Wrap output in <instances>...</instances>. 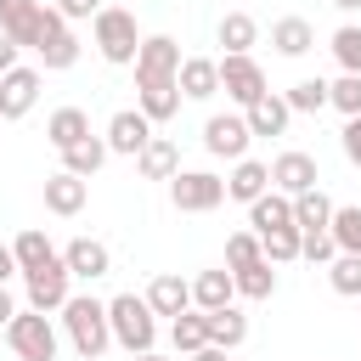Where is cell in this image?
<instances>
[{"mask_svg":"<svg viewBox=\"0 0 361 361\" xmlns=\"http://www.w3.org/2000/svg\"><path fill=\"white\" fill-rule=\"evenodd\" d=\"M45 135H51V147H56V152L79 147V141L90 135V118H85V107H56V113H51V124H45Z\"/></svg>","mask_w":361,"mask_h":361,"instance_id":"cb8c5ba5","label":"cell"},{"mask_svg":"<svg viewBox=\"0 0 361 361\" xmlns=\"http://www.w3.org/2000/svg\"><path fill=\"white\" fill-rule=\"evenodd\" d=\"M135 164H141V175H147V180H175V175H180V147H175L169 135H152V141L141 147V158H135Z\"/></svg>","mask_w":361,"mask_h":361,"instance_id":"e0dca14e","label":"cell"},{"mask_svg":"<svg viewBox=\"0 0 361 361\" xmlns=\"http://www.w3.org/2000/svg\"><path fill=\"white\" fill-rule=\"evenodd\" d=\"M220 90L248 113V107L265 96V73H259V62H254V56H220Z\"/></svg>","mask_w":361,"mask_h":361,"instance_id":"30bf717a","label":"cell"},{"mask_svg":"<svg viewBox=\"0 0 361 361\" xmlns=\"http://www.w3.org/2000/svg\"><path fill=\"white\" fill-rule=\"evenodd\" d=\"M6 344L17 350V361H56V327L39 310H17L6 327Z\"/></svg>","mask_w":361,"mask_h":361,"instance_id":"5b68a950","label":"cell"},{"mask_svg":"<svg viewBox=\"0 0 361 361\" xmlns=\"http://www.w3.org/2000/svg\"><path fill=\"white\" fill-rule=\"evenodd\" d=\"M96 51H102L107 62H135V51H141L135 11H124V6H102V11H96Z\"/></svg>","mask_w":361,"mask_h":361,"instance_id":"3957f363","label":"cell"},{"mask_svg":"<svg viewBox=\"0 0 361 361\" xmlns=\"http://www.w3.org/2000/svg\"><path fill=\"white\" fill-rule=\"evenodd\" d=\"M293 226H299V231H327V226H333V203H327L322 186L293 197Z\"/></svg>","mask_w":361,"mask_h":361,"instance_id":"f546056e","label":"cell"},{"mask_svg":"<svg viewBox=\"0 0 361 361\" xmlns=\"http://www.w3.org/2000/svg\"><path fill=\"white\" fill-rule=\"evenodd\" d=\"M327 282H333V293L355 299V293H361V254H338L333 271H327Z\"/></svg>","mask_w":361,"mask_h":361,"instance_id":"8d00e7d4","label":"cell"},{"mask_svg":"<svg viewBox=\"0 0 361 361\" xmlns=\"http://www.w3.org/2000/svg\"><path fill=\"white\" fill-rule=\"evenodd\" d=\"M169 197H175V209H186V214H209V209L226 203V180L209 175V169H180V175L169 180Z\"/></svg>","mask_w":361,"mask_h":361,"instance_id":"ba28073f","label":"cell"},{"mask_svg":"<svg viewBox=\"0 0 361 361\" xmlns=\"http://www.w3.org/2000/svg\"><path fill=\"white\" fill-rule=\"evenodd\" d=\"M231 282H237L243 299H271V293H276V271H271V259H259V265H248V271H231Z\"/></svg>","mask_w":361,"mask_h":361,"instance_id":"d6a6232c","label":"cell"},{"mask_svg":"<svg viewBox=\"0 0 361 361\" xmlns=\"http://www.w3.org/2000/svg\"><path fill=\"white\" fill-rule=\"evenodd\" d=\"M102 164H107V141H102V135H85L79 147H68V152H62V169H68V175H79V180H90Z\"/></svg>","mask_w":361,"mask_h":361,"instance_id":"f1b7e54d","label":"cell"},{"mask_svg":"<svg viewBox=\"0 0 361 361\" xmlns=\"http://www.w3.org/2000/svg\"><path fill=\"white\" fill-rule=\"evenodd\" d=\"M169 338H175L180 355L209 350V310H186V316H175V322H169Z\"/></svg>","mask_w":361,"mask_h":361,"instance_id":"484cf974","label":"cell"},{"mask_svg":"<svg viewBox=\"0 0 361 361\" xmlns=\"http://www.w3.org/2000/svg\"><path fill=\"white\" fill-rule=\"evenodd\" d=\"M62 327H68V344L85 355V361H102V350L113 344V322H107V305L90 299V293H73L62 305Z\"/></svg>","mask_w":361,"mask_h":361,"instance_id":"6da1fadb","label":"cell"},{"mask_svg":"<svg viewBox=\"0 0 361 361\" xmlns=\"http://www.w3.org/2000/svg\"><path fill=\"white\" fill-rule=\"evenodd\" d=\"M214 90H220V62H209V56H186V62H180V96L209 102Z\"/></svg>","mask_w":361,"mask_h":361,"instance_id":"ffe728a7","label":"cell"},{"mask_svg":"<svg viewBox=\"0 0 361 361\" xmlns=\"http://www.w3.org/2000/svg\"><path fill=\"white\" fill-rule=\"evenodd\" d=\"M327 107H338L344 118H361V73H338L327 85Z\"/></svg>","mask_w":361,"mask_h":361,"instance_id":"836d02e7","label":"cell"},{"mask_svg":"<svg viewBox=\"0 0 361 361\" xmlns=\"http://www.w3.org/2000/svg\"><path fill=\"white\" fill-rule=\"evenodd\" d=\"M271 45H276L282 56H305V51L316 45V28H310L305 17H282V23H271Z\"/></svg>","mask_w":361,"mask_h":361,"instance_id":"83f0119b","label":"cell"},{"mask_svg":"<svg viewBox=\"0 0 361 361\" xmlns=\"http://www.w3.org/2000/svg\"><path fill=\"white\" fill-rule=\"evenodd\" d=\"M152 141V118L141 107H124L107 118V152H124V158H141V147Z\"/></svg>","mask_w":361,"mask_h":361,"instance_id":"8fae6325","label":"cell"},{"mask_svg":"<svg viewBox=\"0 0 361 361\" xmlns=\"http://www.w3.org/2000/svg\"><path fill=\"white\" fill-rule=\"evenodd\" d=\"M265 186H271V164L243 158V164L231 169V180H226V197H237V203H259V197H265Z\"/></svg>","mask_w":361,"mask_h":361,"instance_id":"7402d4cb","label":"cell"},{"mask_svg":"<svg viewBox=\"0 0 361 361\" xmlns=\"http://www.w3.org/2000/svg\"><path fill=\"white\" fill-rule=\"evenodd\" d=\"M333 6H338V11H361V0H333Z\"/></svg>","mask_w":361,"mask_h":361,"instance_id":"7dc6e473","label":"cell"},{"mask_svg":"<svg viewBox=\"0 0 361 361\" xmlns=\"http://www.w3.org/2000/svg\"><path fill=\"white\" fill-rule=\"evenodd\" d=\"M39 102V73L34 68H11V73H0V118H23L28 107Z\"/></svg>","mask_w":361,"mask_h":361,"instance_id":"4fadbf2b","label":"cell"},{"mask_svg":"<svg viewBox=\"0 0 361 361\" xmlns=\"http://www.w3.org/2000/svg\"><path fill=\"white\" fill-rule=\"evenodd\" d=\"M333 56H338L344 73H361V28H355V23H344V28L333 34Z\"/></svg>","mask_w":361,"mask_h":361,"instance_id":"f35d334b","label":"cell"},{"mask_svg":"<svg viewBox=\"0 0 361 361\" xmlns=\"http://www.w3.org/2000/svg\"><path fill=\"white\" fill-rule=\"evenodd\" d=\"M11 254H17V265H23V271H39L45 259H56L51 237H45V231H34V226H28V231H23L17 243H11Z\"/></svg>","mask_w":361,"mask_h":361,"instance_id":"1f68e13d","label":"cell"},{"mask_svg":"<svg viewBox=\"0 0 361 361\" xmlns=\"http://www.w3.org/2000/svg\"><path fill=\"white\" fill-rule=\"evenodd\" d=\"M248 226H254V237H265V231H288V226H293V197L265 192L259 203H248Z\"/></svg>","mask_w":361,"mask_h":361,"instance_id":"d6986e66","label":"cell"},{"mask_svg":"<svg viewBox=\"0 0 361 361\" xmlns=\"http://www.w3.org/2000/svg\"><path fill=\"white\" fill-rule=\"evenodd\" d=\"M11 316H17V305H11V293L0 288V327H11Z\"/></svg>","mask_w":361,"mask_h":361,"instance_id":"f6af8a7d","label":"cell"},{"mask_svg":"<svg viewBox=\"0 0 361 361\" xmlns=\"http://www.w3.org/2000/svg\"><path fill=\"white\" fill-rule=\"evenodd\" d=\"M254 39H259V23H254L248 11H226V17H220V45H226V56H248Z\"/></svg>","mask_w":361,"mask_h":361,"instance_id":"4316f807","label":"cell"},{"mask_svg":"<svg viewBox=\"0 0 361 361\" xmlns=\"http://www.w3.org/2000/svg\"><path fill=\"white\" fill-rule=\"evenodd\" d=\"M299 259H310V265H322V259H338V243H333V231H305V254Z\"/></svg>","mask_w":361,"mask_h":361,"instance_id":"ab89813d","label":"cell"},{"mask_svg":"<svg viewBox=\"0 0 361 361\" xmlns=\"http://www.w3.org/2000/svg\"><path fill=\"white\" fill-rule=\"evenodd\" d=\"M56 11H62L68 23H79V17H96V11H102V0H56Z\"/></svg>","mask_w":361,"mask_h":361,"instance_id":"60d3db41","label":"cell"},{"mask_svg":"<svg viewBox=\"0 0 361 361\" xmlns=\"http://www.w3.org/2000/svg\"><path fill=\"white\" fill-rule=\"evenodd\" d=\"M231 293H237L231 271H197V282H192V310H226Z\"/></svg>","mask_w":361,"mask_h":361,"instance_id":"603a6c76","label":"cell"},{"mask_svg":"<svg viewBox=\"0 0 361 361\" xmlns=\"http://www.w3.org/2000/svg\"><path fill=\"white\" fill-rule=\"evenodd\" d=\"M192 361H226V350H214V344H209V350H197Z\"/></svg>","mask_w":361,"mask_h":361,"instance_id":"bcb514c9","label":"cell"},{"mask_svg":"<svg viewBox=\"0 0 361 361\" xmlns=\"http://www.w3.org/2000/svg\"><path fill=\"white\" fill-rule=\"evenodd\" d=\"M34 51H39V62H45V68H73V62H79V39H73V28H68V17H62L56 6H45V11H39Z\"/></svg>","mask_w":361,"mask_h":361,"instance_id":"52a82bcc","label":"cell"},{"mask_svg":"<svg viewBox=\"0 0 361 361\" xmlns=\"http://www.w3.org/2000/svg\"><path fill=\"white\" fill-rule=\"evenodd\" d=\"M259 248H265V259H271V265H288V259H299V254H305V231H299V226H288V231H265V237H259Z\"/></svg>","mask_w":361,"mask_h":361,"instance_id":"4dcf8cb0","label":"cell"},{"mask_svg":"<svg viewBox=\"0 0 361 361\" xmlns=\"http://www.w3.org/2000/svg\"><path fill=\"white\" fill-rule=\"evenodd\" d=\"M17 51H23V45H11V39L0 34V73H11V68H17Z\"/></svg>","mask_w":361,"mask_h":361,"instance_id":"7bdbcfd3","label":"cell"},{"mask_svg":"<svg viewBox=\"0 0 361 361\" xmlns=\"http://www.w3.org/2000/svg\"><path fill=\"white\" fill-rule=\"evenodd\" d=\"M147 305H152V316H186L192 310V282L186 276H175V271H164V276H152V288H147Z\"/></svg>","mask_w":361,"mask_h":361,"instance_id":"5bb4252c","label":"cell"},{"mask_svg":"<svg viewBox=\"0 0 361 361\" xmlns=\"http://www.w3.org/2000/svg\"><path fill=\"white\" fill-rule=\"evenodd\" d=\"M180 45L169 39V34H152V39H141V51H135V90L141 85H180Z\"/></svg>","mask_w":361,"mask_h":361,"instance_id":"277c9868","label":"cell"},{"mask_svg":"<svg viewBox=\"0 0 361 361\" xmlns=\"http://www.w3.org/2000/svg\"><path fill=\"white\" fill-rule=\"evenodd\" d=\"M288 107H293V113H322V107H327V79H299V85L288 90Z\"/></svg>","mask_w":361,"mask_h":361,"instance_id":"74e56055","label":"cell"},{"mask_svg":"<svg viewBox=\"0 0 361 361\" xmlns=\"http://www.w3.org/2000/svg\"><path fill=\"white\" fill-rule=\"evenodd\" d=\"M135 361H164V355H135Z\"/></svg>","mask_w":361,"mask_h":361,"instance_id":"c3c4849f","label":"cell"},{"mask_svg":"<svg viewBox=\"0 0 361 361\" xmlns=\"http://www.w3.org/2000/svg\"><path fill=\"white\" fill-rule=\"evenodd\" d=\"M243 338H248V316H243L237 305L209 310V344H214V350H237Z\"/></svg>","mask_w":361,"mask_h":361,"instance_id":"d4e9b609","label":"cell"},{"mask_svg":"<svg viewBox=\"0 0 361 361\" xmlns=\"http://www.w3.org/2000/svg\"><path fill=\"white\" fill-rule=\"evenodd\" d=\"M243 118H248V130H254V135H282V130H288V118H293V107H288V96H271V90H265Z\"/></svg>","mask_w":361,"mask_h":361,"instance_id":"44dd1931","label":"cell"},{"mask_svg":"<svg viewBox=\"0 0 361 361\" xmlns=\"http://www.w3.org/2000/svg\"><path fill=\"white\" fill-rule=\"evenodd\" d=\"M248 141H254V130H248V118H243V113H214V118L203 124V147H209L214 158L243 164V158H248Z\"/></svg>","mask_w":361,"mask_h":361,"instance_id":"9c48e42d","label":"cell"},{"mask_svg":"<svg viewBox=\"0 0 361 361\" xmlns=\"http://www.w3.org/2000/svg\"><path fill=\"white\" fill-rule=\"evenodd\" d=\"M316 158L310 152H282L276 164H271V186L282 192V197H299V192H316Z\"/></svg>","mask_w":361,"mask_h":361,"instance_id":"7c38bea8","label":"cell"},{"mask_svg":"<svg viewBox=\"0 0 361 361\" xmlns=\"http://www.w3.org/2000/svg\"><path fill=\"white\" fill-rule=\"evenodd\" d=\"M107 322H113V338H118L130 355H152L158 316H152V305H147V299H135V293H118V299H107Z\"/></svg>","mask_w":361,"mask_h":361,"instance_id":"7a4b0ae2","label":"cell"},{"mask_svg":"<svg viewBox=\"0 0 361 361\" xmlns=\"http://www.w3.org/2000/svg\"><path fill=\"white\" fill-rule=\"evenodd\" d=\"M85 197H90V186H85L79 175H68V169H56V175L45 180V209H51V214H79Z\"/></svg>","mask_w":361,"mask_h":361,"instance_id":"ac0fdd59","label":"cell"},{"mask_svg":"<svg viewBox=\"0 0 361 361\" xmlns=\"http://www.w3.org/2000/svg\"><path fill=\"white\" fill-rule=\"evenodd\" d=\"M39 11H45V0H0V34H6L11 45H34Z\"/></svg>","mask_w":361,"mask_h":361,"instance_id":"9a60e30c","label":"cell"},{"mask_svg":"<svg viewBox=\"0 0 361 361\" xmlns=\"http://www.w3.org/2000/svg\"><path fill=\"white\" fill-rule=\"evenodd\" d=\"M23 282H28V310H39V316H51V310H62L73 293H68V282H73V271H68V259L56 254V259H45L39 271H23Z\"/></svg>","mask_w":361,"mask_h":361,"instance_id":"8992f818","label":"cell"},{"mask_svg":"<svg viewBox=\"0 0 361 361\" xmlns=\"http://www.w3.org/2000/svg\"><path fill=\"white\" fill-rule=\"evenodd\" d=\"M333 243L338 254H361V209H333Z\"/></svg>","mask_w":361,"mask_h":361,"instance_id":"d590c367","label":"cell"},{"mask_svg":"<svg viewBox=\"0 0 361 361\" xmlns=\"http://www.w3.org/2000/svg\"><path fill=\"white\" fill-rule=\"evenodd\" d=\"M11 271H23V265H17V254L0 243V288H6V276H11Z\"/></svg>","mask_w":361,"mask_h":361,"instance_id":"ee69618b","label":"cell"},{"mask_svg":"<svg viewBox=\"0 0 361 361\" xmlns=\"http://www.w3.org/2000/svg\"><path fill=\"white\" fill-rule=\"evenodd\" d=\"M344 158L361 169V118H344Z\"/></svg>","mask_w":361,"mask_h":361,"instance_id":"b9f144b4","label":"cell"},{"mask_svg":"<svg viewBox=\"0 0 361 361\" xmlns=\"http://www.w3.org/2000/svg\"><path fill=\"white\" fill-rule=\"evenodd\" d=\"M259 259H265V248H259V237H254V231L226 237V271H248V265H259Z\"/></svg>","mask_w":361,"mask_h":361,"instance_id":"e575fe53","label":"cell"},{"mask_svg":"<svg viewBox=\"0 0 361 361\" xmlns=\"http://www.w3.org/2000/svg\"><path fill=\"white\" fill-rule=\"evenodd\" d=\"M62 259H68V271L85 276V282H96V276L113 271V254H107V243H96V237H73V243L62 248Z\"/></svg>","mask_w":361,"mask_h":361,"instance_id":"2e32d148","label":"cell"}]
</instances>
